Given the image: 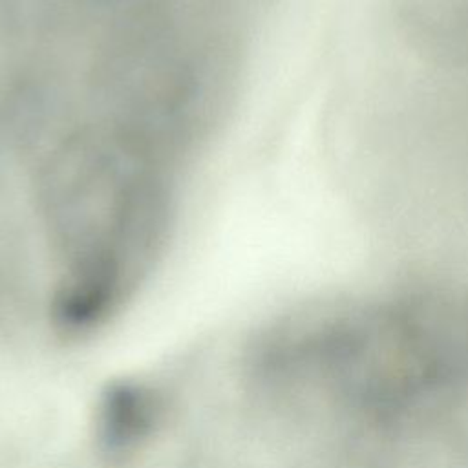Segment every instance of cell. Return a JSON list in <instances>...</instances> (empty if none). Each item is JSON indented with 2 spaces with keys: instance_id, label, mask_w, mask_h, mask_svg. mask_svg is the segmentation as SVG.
Wrapping results in <instances>:
<instances>
[{
  "instance_id": "cell-1",
  "label": "cell",
  "mask_w": 468,
  "mask_h": 468,
  "mask_svg": "<svg viewBox=\"0 0 468 468\" xmlns=\"http://www.w3.org/2000/svg\"><path fill=\"white\" fill-rule=\"evenodd\" d=\"M163 415L161 397L141 384H115L97 411V439L110 453H126L146 441Z\"/></svg>"
}]
</instances>
